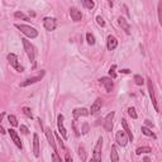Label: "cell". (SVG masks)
<instances>
[{"instance_id": "1", "label": "cell", "mask_w": 162, "mask_h": 162, "mask_svg": "<svg viewBox=\"0 0 162 162\" xmlns=\"http://www.w3.org/2000/svg\"><path fill=\"white\" fill-rule=\"evenodd\" d=\"M22 43H23V47H24V51H25V53H27V56L29 57V60H31V62L33 63V66H36V48H34V46L32 44L28 39H25V38H23L22 39Z\"/></svg>"}, {"instance_id": "2", "label": "cell", "mask_w": 162, "mask_h": 162, "mask_svg": "<svg viewBox=\"0 0 162 162\" xmlns=\"http://www.w3.org/2000/svg\"><path fill=\"white\" fill-rule=\"evenodd\" d=\"M15 27L18 28L24 36H27L28 38H36L38 36V31L36 28L31 27V25H25V24H15Z\"/></svg>"}, {"instance_id": "3", "label": "cell", "mask_w": 162, "mask_h": 162, "mask_svg": "<svg viewBox=\"0 0 162 162\" xmlns=\"http://www.w3.org/2000/svg\"><path fill=\"white\" fill-rule=\"evenodd\" d=\"M101 147H103V138H99L96 142V146L94 148V153H93V158L95 162H101Z\"/></svg>"}, {"instance_id": "4", "label": "cell", "mask_w": 162, "mask_h": 162, "mask_svg": "<svg viewBox=\"0 0 162 162\" xmlns=\"http://www.w3.org/2000/svg\"><path fill=\"white\" fill-rule=\"evenodd\" d=\"M8 61H9V63H10L12 67H14V68L17 70V71H19V72H23L24 68H23V66L19 65L17 55H14V53H9V55H8Z\"/></svg>"}, {"instance_id": "5", "label": "cell", "mask_w": 162, "mask_h": 162, "mask_svg": "<svg viewBox=\"0 0 162 162\" xmlns=\"http://www.w3.org/2000/svg\"><path fill=\"white\" fill-rule=\"evenodd\" d=\"M115 141L118 142L119 146L125 147L127 143H128V141H129V138H128V136H127V133L124 131H119V132H117V134H115Z\"/></svg>"}, {"instance_id": "6", "label": "cell", "mask_w": 162, "mask_h": 162, "mask_svg": "<svg viewBox=\"0 0 162 162\" xmlns=\"http://www.w3.org/2000/svg\"><path fill=\"white\" fill-rule=\"evenodd\" d=\"M147 86H148V93H150V98L153 104V108L156 110H158V105H157V100H156V95H155V89H153V84H152L151 79H147Z\"/></svg>"}, {"instance_id": "7", "label": "cell", "mask_w": 162, "mask_h": 162, "mask_svg": "<svg viewBox=\"0 0 162 162\" xmlns=\"http://www.w3.org/2000/svg\"><path fill=\"white\" fill-rule=\"evenodd\" d=\"M44 74H46L44 71H41V74H39V75L34 76V77H29V79H27V80H25L24 82H22V84H20V87L29 86V85H32V84H36L37 81H41V80H42V77L44 76Z\"/></svg>"}, {"instance_id": "8", "label": "cell", "mask_w": 162, "mask_h": 162, "mask_svg": "<svg viewBox=\"0 0 162 162\" xmlns=\"http://www.w3.org/2000/svg\"><path fill=\"white\" fill-rule=\"evenodd\" d=\"M114 115H115V113L112 112V113L108 114V115L105 117V119H104L103 125H104V128H105V131H106V132H112V129H113V119H114Z\"/></svg>"}, {"instance_id": "9", "label": "cell", "mask_w": 162, "mask_h": 162, "mask_svg": "<svg viewBox=\"0 0 162 162\" xmlns=\"http://www.w3.org/2000/svg\"><path fill=\"white\" fill-rule=\"evenodd\" d=\"M43 25H44V28H46V31L52 32V31H55V29H56L57 22H56V19H55V18H49V17H47V18H44V19H43Z\"/></svg>"}, {"instance_id": "10", "label": "cell", "mask_w": 162, "mask_h": 162, "mask_svg": "<svg viewBox=\"0 0 162 162\" xmlns=\"http://www.w3.org/2000/svg\"><path fill=\"white\" fill-rule=\"evenodd\" d=\"M57 127H58V132L61 133L62 138L63 139H67L68 136H67V131H66L65 125H63V115H62V114H60L58 118H57Z\"/></svg>"}, {"instance_id": "11", "label": "cell", "mask_w": 162, "mask_h": 162, "mask_svg": "<svg viewBox=\"0 0 162 162\" xmlns=\"http://www.w3.org/2000/svg\"><path fill=\"white\" fill-rule=\"evenodd\" d=\"M99 81H100V84L104 85L106 93H112V90H113V87H114L113 79H110V77H101Z\"/></svg>"}, {"instance_id": "12", "label": "cell", "mask_w": 162, "mask_h": 162, "mask_svg": "<svg viewBox=\"0 0 162 162\" xmlns=\"http://www.w3.org/2000/svg\"><path fill=\"white\" fill-rule=\"evenodd\" d=\"M46 137H47V141H48L49 146L53 148V151H56V139H55V134H53V132L51 131L49 128L46 129Z\"/></svg>"}, {"instance_id": "13", "label": "cell", "mask_w": 162, "mask_h": 162, "mask_svg": "<svg viewBox=\"0 0 162 162\" xmlns=\"http://www.w3.org/2000/svg\"><path fill=\"white\" fill-rule=\"evenodd\" d=\"M9 134H10V138L13 139V142H14L15 143V146H17L18 148H20L22 150V147H23V146H22V142H20V138H19V136H18V133L14 131V129H9Z\"/></svg>"}, {"instance_id": "14", "label": "cell", "mask_w": 162, "mask_h": 162, "mask_svg": "<svg viewBox=\"0 0 162 162\" xmlns=\"http://www.w3.org/2000/svg\"><path fill=\"white\" fill-rule=\"evenodd\" d=\"M70 15H71V18H72V20L74 22H80L82 19V14H81V12L77 8H71L70 9Z\"/></svg>"}, {"instance_id": "15", "label": "cell", "mask_w": 162, "mask_h": 162, "mask_svg": "<svg viewBox=\"0 0 162 162\" xmlns=\"http://www.w3.org/2000/svg\"><path fill=\"white\" fill-rule=\"evenodd\" d=\"M118 23H119V25L123 28V31H124L127 34H131V25H129V23L125 20L124 18H123V17H119V18H118Z\"/></svg>"}, {"instance_id": "16", "label": "cell", "mask_w": 162, "mask_h": 162, "mask_svg": "<svg viewBox=\"0 0 162 162\" xmlns=\"http://www.w3.org/2000/svg\"><path fill=\"white\" fill-rule=\"evenodd\" d=\"M101 105H103V100H101L100 98H98V99L93 103V105H91L90 113H91V114H96V113L101 109Z\"/></svg>"}, {"instance_id": "17", "label": "cell", "mask_w": 162, "mask_h": 162, "mask_svg": "<svg viewBox=\"0 0 162 162\" xmlns=\"http://www.w3.org/2000/svg\"><path fill=\"white\" fill-rule=\"evenodd\" d=\"M106 47L109 51H113L117 48V46H118V41H117V38L114 36H109L108 37V41H106Z\"/></svg>"}, {"instance_id": "18", "label": "cell", "mask_w": 162, "mask_h": 162, "mask_svg": "<svg viewBox=\"0 0 162 162\" xmlns=\"http://www.w3.org/2000/svg\"><path fill=\"white\" fill-rule=\"evenodd\" d=\"M89 113L90 112H89L87 109H85V108H77V109H75L74 112H72L75 119H77L79 117H86V115H89Z\"/></svg>"}, {"instance_id": "19", "label": "cell", "mask_w": 162, "mask_h": 162, "mask_svg": "<svg viewBox=\"0 0 162 162\" xmlns=\"http://www.w3.org/2000/svg\"><path fill=\"white\" fill-rule=\"evenodd\" d=\"M33 153L34 156H39V138L37 134H33Z\"/></svg>"}, {"instance_id": "20", "label": "cell", "mask_w": 162, "mask_h": 162, "mask_svg": "<svg viewBox=\"0 0 162 162\" xmlns=\"http://www.w3.org/2000/svg\"><path fill=\"white\" fill-rule=\"evenodd\" d=\"M122 125H123V128H124V132L127 133V136H128L129 141H133V134H132L131 129H129V125H128V123H127L125 119H122Z\"/></svg>"}, {"instance_id": "21", "label": "cell", "mask_w": 162, "mask_h": 162, "mask_svg": "<svg viewBox=\"0 0 162 162\" xmlns=\"http://www.w3.org/2000/svg\"><path fill=\"white\" fill-rule=\"evenodd\" d=\"M110 160H112V162H118V161H119V155H118V151H117V147H115V146H112Z\"/></svg>"}, {"instance_id": "22", "label": "cell", "mask_w": 162, "mask_h": 162, "mask_svg": "<svg viewBox=\"0 0 162 162\" xmlns=\"http://www.w3.org/2000/svg\"><path fill=\"white\" fill-rule=\"evenodd\" d=\"M152 152V148L148 147V146H144V147H139L137 148V151H136V153L137 155H142V153H151Z\"/></svg>"}, {"instance_id": "23", "label": "cell", "mask_w": 162, "mask_h": 162, "mask_svg": "<svg viewBox=\"0 0 162 162\" xmlns=\"http://www.w3.org/2000/svg\"><path fill=\"white\" fill-rule=\"evenodd\" d=\"M142 133H143L144 136H147V137H152V138L156 139V134H155L150 128H147V127H142Z\"/></svg>"}, {"instance_id": "24", "label": "cell", "mask_w": 162, "mask_h": 162, "mask_svg": "<svg viewBox=\"0 0 162 162\" xmlns=\"http://www.w3.org/2000/svg\"><path fill=\"white\" fill-rule=\"evenodd\" d=\"M79 157H80L81 162H86V151L84 147H79Z\"/></svg>"}, {"instance_id": "25", "label": "cell", "mask_w": 162, "mask_h": 162, "mask_svg": "<svg viewBox=\"0 0 162 162\" xmlns=\"http://www.w3.org/2000/svg\"><path fill=\"white\" fill-rule=\"evenodd\" d=\"M133 80H134L136 85H138V86H141V85H143V84H144L143 77H142L141 75H134V77H133Z\"/></svg>"}, {"instance_id": "26", "label": "cell", "mask_w": 162, "mask_h": 162, "mask_svg": "<svg viewBox=\"0 0 162 162\" xmlns=\"http://www.w3.org/2000/svg\"><path fill=\"white\" fill-rule=\"evenodd\" d=\"M82 5H84L86 9H93L95 4H94L93 0H84V1H82Z\"/></svg>"}, {"instance_id": "27", "label": "cell", "mask_w": 162, "mask_h": 162, "mask_svg": "<svg viewBox=\"0 0 162 162\" xmlns=\"http://www.w3.org/2000/svg\"><path fill=\"white\" fill-rule=\"evenodd\" d=\"M157 10H158V20H160V24H161V27H162V1H158Z\"/></svg>"}, {"instance_id": "28", "label": "cell", "mask_w": 162, "mask_h": 162, "mask_svg": "<svg viewBox=\"0 0 162 162\" xmlns=\"http://www.w3.org/2000/svg\"><path fill=\"white\" fill-rule=\"evenodd\" d=\"M8 120H9V123H10L13 127H18V120H17V118H15L14 115H9Z\"/></svg>"}, {"instance_id": "29", "label": "cell", "mask_w": 162, "mask_h": 162, "mask_svg": "<svg viewBox=\"0 0 162 162\" xmlns=\"http://www.w3.org/2000/svg\"><path fill=\"white\" fill-rule=\"evenodd\" d=\"M86 39H87V43H89V44H91V46H93V44H95V37H94L91 33H87V34H86Z\"/></svg>"}, {"instance_id": "30", "label": "cell", "mask_w": 162, "mask_h": 162, "mask_svg": "<svg viewBox=\"0 0 162 162\" xmlns=\"http://www.w3.org/2000/svg\"><path fill=\"white\" fill-rule=\"evenodd\" d=\"M115 68H117V65H113L109 70V75H110V79H115L117 77V74H115Z\"/></svg>"}, {"instance_id": "31", "label": "cell", "mask_w": 162, "mask_h": 162, "mask_svg": "<svg viewBox=\"0 0 162 162\" xmlns=\"http://www.w3.org/2000/svg\"><path fill=\"white\" fill-rule=\"evenodd\" d=\"M128 114L132 117L133 119H137V118H138V115H137V113H136V109H134V108H128Z\"/></svg>"}, {"instance_id": "32", "label": "cell", "mask_w": 162, "mask_h": 162, "mask_svg": "<svg viewBox=\"0 0 162 162\" xmlns=\"http://www.w3.org/2000/svg\"><path fill=\"white\" fill-rule=\"evenodd\" d=\"M14 17L18 18V19H23V20H28V18L25 17V15H24L22 12H15V13H14Z\"/></svg>"}, {"instance_id": "33", "label": "cell", "mask_w": 162, "mask_h": 162, "mask_svg": "<svg viewBox=\"0 0 162 162\" xmlns=\"http://www.w3.org/2000/svg\"><path fill=\"white\" fill-rule=\"evenodd\" d=\"M23 113L25 117H28V118H33V115H32V112L29 108H23Z\"/></svg>"}, {"instance_id": "34", "label": "cell", "mask_w": 162, "mask_h": 162, "mask_svg": "<svg viewBox=\"0 0 162 162\" xmlns=\"http://www.w3.org/2000/svg\"><path fill=\"white\" fill-rule=\"evenodd\" d=\"M96 22H98V24L101 25V27H105V22H104V19L100 17V15H98L96 17Z\"/></svg>"}, {"instance_id": "35", "label": "cell", "mask_w": 162, "mask_h": 162, "mask_svg": "<svg viewBox=\"0 0 162 162\" xmlns=\"http://www.w3.org/2000/svg\"><path fill=\"white\" fill-rule=\"evenodd\" d=\"M87 132H89V124H87V123H84L82 129H81V133H82V134H86Z\"/></svg>"}, {"instance_id": "36", "label": "cell", "mask_w": 162, "mask_h": 162, "mask_svg": "<svg viewBox=\"0 0 162 162\" xmlns=\"http://www.w3.org/2000/svg\"><path fill=\"white\" fill-rule=\"evenodd\" d=\"M19 128H20V132L23 133V134H28V133H29V131H28V128H27L25 125H23V124H22L20 127H19Z\"/></svg>"}, {"instance_id": "37", "label": "cell", "mask_w": 162, "mask_h": 162, "mask_svg": "<svg viewBox=\"0 0 162 162\" xmlns=\"http://www.w3.org/2000/svg\"><path fill=\"white\" fill-rule=\"evenodd\" d=\"M65 158H66V162H74V161H72V157L70 156L68 152H66V156H65Z\"/></svg>"}, {"instance_id": "38", "label": "cell", "mask_w": 162, "mask_h": 162, "mask_svg": "<svg viewBox=\"0 0 162 162\" xmlns=\"http://www.w3.org/2000/svg\"><path fill=\"white\" fill-rule=\"evenodd\" d=\"M52 162H60V158H58V156H57V153L52 155Z\"/></svg>"}, {"instance_id": "39", "label": "cell", "mask_w": 162, "mask_h": 162, "mask_svg": "<svg viewBox=\"0 0 162 162\" xmlns=\"http://www.w3.org/2000/svg\"><path fill=\"white\" fill-rule=\"evenodd\" d=\"M56 138H57V141L60 142V146H61V148H65V147H63V143H62V141H61V137H60V136H56Z\"/></svg>"}, {"instance_id": "40", "label": "cell", "mask_w": 162, "mask_h": 162, "mask_svg": "<svg viewBox=\"0 0 162 162\" xmlns=\"http://www.w3.org/2000/svg\"><path fill=\"white\" fill-rule=\"evenodd\" d=\"M146 125H147V128H150V127H153L152 122H150V120H146Z\"/></svg>"}, {"instance_id": "41", "label": "cell", "mask_w": 162, "mask_h": 162, "mask_svg": "<svg viewBox=\"0 0 162 162\" xmlns=\"http://www.w3.org/2000/svg\"><path fill=\"white\" fill-rule=\"evenodd\" d=\"M120 72H122V74H129V72H131V71H129L128 68H124V70H122V71H120Z\"/></svg>"}, {"instance_id": "42", "label": "cell", "mask_w": 162, "mask_h": 162, "mask_svg": "<svg viewBox=\"0 0 162 162\" xmlns=\"http://www.w3.org/2000/svg\"><path fill=\"white\" fill-rule=\"evenodd\" d=\"M0 132H1V133H3V134H4V133H5V129H4V128H3V127H0Z\"/></svg>"}, {"instance_id": "43", "label": "cell", "mask_w": 162, "mask_h": 162, "mask_svg": "<svg viewBox=\"0 0 162 162\" xmlns=\"http://www.w3.org/2000/svg\"><path fill=\"white\" fill-rule=\"evenodd\" d=\"M144 162H150V158H148V157H146V158H144Z\"/></svg>"}, {"instance_id": "44", "label": "cell", "mask_w": 162, "mask_h": 162, "mask_svg": "<svg viewBox=\"0 0 162 162\" xmlns=\"http://www.w3.org/2000/svg\"><path fill=\"white\" fill-rule=\"evenodd\" d=\"M90 162H95V161H94V158H91V161H90Z\"/></svg>"}]
</instances>
